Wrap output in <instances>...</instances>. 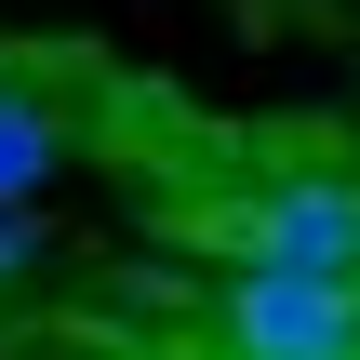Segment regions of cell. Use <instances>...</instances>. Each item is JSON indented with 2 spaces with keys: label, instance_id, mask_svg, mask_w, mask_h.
Masks as SVG:
<instances>
[{
  "label": "cell",
  "instance_id": "3957f363",
  "mask_svg": "<svg viewBox=\"0 0 360 360\" xmlns=\"http://www.w3.org/2000/svg\"><path fill=\"white\" fill-rule=\"evenodd\" d=\"M53 160H67V107L27 94V80H0V200H27Z\"/></svg>",
  "mask_w": 360,
  "mask_h": 360
},
{
  "label": "cell",
  "instance_id": "6da1fadb",
  "mask_svg": "<svg viewBox=\"0 0 360 360\" xmlns=\"http://www.w3.org/2000/svg\"><path fill=\"white\" fill-rule=\"evenodd\" d=\"M214 334H227V360H360V281H334V267H240Z\"/></svg>",
  "mask_w": 360,
  "mask_h": 360
},
{
  "label": "cell",
  "instance_id": "277c9868",
  "mask_svg": "<svg viewBox=\"0 0 360 360\" xmlns=\"http://www.w3.org/2000/svg\"><path fill=\"white\" fill-rule=\"evenodd\" d=\"M27 254H40V227H27V200H0V281H27Z\"/></svg>",
  "mask_w": 360,
  "mask_h": 360
},
{
  "label": "cell",
  "instance_id": "7a4b0ae2",
  "mask_svg": "<svg viewBox=\"0 0 360 360\" xmlns=\"http://www.w3.org/2000/svg\"><path fill=\"white\" fill-rule=\"evenodd\" d=\"M240 267H334V281H360V187L347 174H281V187H254Z\"/></svg>",
  "mask_w": 360,
  "mask_h": 360
}]
</instances>
